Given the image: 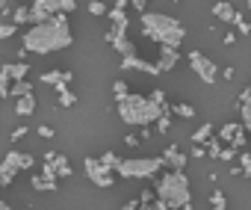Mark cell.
<instances>
[{
  "instance_id": "cell-46",
  "label": "cell",
  "mask_w": 251,
  "mask_h": 210,
  "mask_svg": "<svg viewBox=\"0 0 251 210\" xmlns=\"http://www.w3.org/2000/svg\"><path fill=\"white\" fill-rule=\"evenodd\" d=\"M12 3H21V0H12Z\"/></svg>"
},
{
  "instance_id": "cell-24",
  "label": "cell",
  "mask_w": 251,
  "mask_h": 210,
  "mask_svg": "<svg viewBox=\"0 0 251 210\" xmlns=\"http://www.w3.org/2000/svg\"><path fill=\"white\" fill-rule=\"evenodd\" d=\"M27 71H30V65H27L24 59H18V62H9V74H12V83H15V80H27Z\"/></svg>"
},
{
  "instance_id": "cell-38",
  "label": "cell",
  "mask_w": 251,
  "mask_h": 210,
  "mask_svg": "<svg viewBox=\"0 0 251 210\" xmlns=\"http://www.w3.org/2000/svg\"><path fill=\"white\" fill-rule=\"evenodd\" d=\"M100 160H103V163H106L109 169H115V172H118V163H121V160H118V157H115L112 151H103V154H100Z\"/></svg>"
},
{
  "instance_id": "cell-39",
  "label": "cell",
  "mask_w": 251,
  "mask_h": 210,
  "mask_svg": "<svg viewBox=\"0 0 251 210\" xmlns=\"http://www.w3.org/2000/svg\"><path fill=\"white\" fill-rule=\"evenodd\" d=\"M27 133H30L27 128H15V131H12V142H21V139H24Z\"/></svg>"
},
{
  "instance_id": "cell-44",
  "label": "cell",
  "mask_w": 251,
  "mask_h": 210,
  "mask_svg": "<svg viewBox=\"0 0 251 210\" xmlns=\"http://www.w3.org/2000/svg\"><path fill=\"white\" fill-rule=\"evenodd\" d=\"M21 163H24V169H33V163H36V160H33L30 154H24V157H21Z\"/></svg>"
},
{
  "instance_id": "cell-14",
  "label": "cell",
  "mask_w": 251,
  "mask_h": 210,
  "mask_svg": "<svg viewBox=\"0 0 251 210\" xmlns=\"http://www.w3.org/2000/svg\"><path fill=\"white\" fill-rule=\"evenodd\" d=\"M74 80V71H45L39 77L42 86H59V83H71Z\"/></svg>"
},
{
  "instance_id": "cell-34",
  "label": "cell",
  "mask_w": 251,
  "mask_h": 210,
  "mask_svg": "<svg viewBox=\"0 0 251 210\" xmlns=\"http://www.w3.org/2000/svg\"><path fill=\"white\" fill-rule=\"evenodd\" d=\"M18 33V24H12V21H3V27H0V39H12Z\"/></svg>"
},
{
  "instance_id": "cell-15",
  "label": "cell",
  "mask_w": 251,
  "mask_h": 210,
  "mask_svg": "<svg viewBox=\"0 0 251 210\" xmlns=\"http://www.w3.org/2000/svg\"><path fill=\"white\" fill-rule=\"evenodd\" d=\"M239 116H242V125H245V131L251 133V86L239 95Z\"/></svg>"
},
{
  "instance_id": "cell-37",
  "label": "cell",
  "mask_w": 251,
  "mask_h": 210,
  "mask_svg": "<svg viewBox=\"0 0 251 210\" xmlns=\"http://www.w3.org/2000/svg\"><path fill=\"white\" fill-rule=\"evenodd\" d=\"M245 142H248V131H245V128H242V131H239V133H236V136H233V142H230V145H233V148H239V151H242V148H245Z\"/></svg>"
},
{
  "instance_id": "cell-41",
  "label": "cell",
  "mask_w": 251,
  "mask_h": 210,
  "mask_svg": "<svg viewBox=\"0 0 251 210\" xmlns=\"http://www.w3.org/2000/svg\"><path fill=\"white\" fill-rule=\"evenodd\" d=\"M39 136H45V139H50V136H53V131H50L48 125H39Z\"/></svg>"
},
{
  "instance_id": "cell-19",
  "label": "cell",
  "mask_w": 251,
  "mask_h": 210,
  "mask_svg": "<svg viewBox=\"0 0 251 210\" xmlns=\"http://www.w3.org/2000/svg\"><path fill=\"white\" fill-rule=\"evenodd\" d=\"M33 110H36V98H33V92L15 98V113H18V116H30Z\"/></svg>"
},
{
  "instance_id": "cell-33",
  "label": "cell",
  "mask_w": 251,
  "mask_h": 210,
  "mask_svg": "<svg viewBox=\"0 0 251 210\" xmlns=\"http://www.w3.org/2000/svg\"><path fill=\"white\" fill-rule=\"evenodd\" d=\"M236 160H239V166H242V175H245V178L251 181V154L239 151V157H236Z\"/></svg>"
},
{
  "instance_id": "cell-25",
  "label": "cell",
  "mask_w": 251,
  "mask_h": 210,
  "mask_svg": "<svg viewBox=\"0 0 251 210\" xmlns=\"http://www.w3.org/2000/svg\"><path fill=\"white\" fill-rule=\"evenodd\" d=\"M222 148H225V142L219 139V133L207 139V157H216V160H219V154H222Z\"/></svg>"
},
{
  "instance_id": "cell-6",
  "label": "cell",
  "mask_w": 251,
  "mask_h": 210,
  "mask_svg": "<svg viewBox=\"0 0 251 210\" xmlns=\"http://www.w3.org/2000/svg\"><path fill=\"white\" fill-rule=\"evenodd\" d=\"M77 9V0H33L30 6V24H42L59 12H74Z\"/></svg>"
},
{
  "instance_id": "cell-4",
  "label": "cell",
  "mask_w": 251,
  "mask_h": 210,
  "mask_svg": "<svg viewBox=\"0 0 251 210\" xmlns=\"http://www.w3.org/2000/svg\"><path fill=\"white\" fill-rule=\"evenodd\" d=\"M157 195L169 204V207H192V189H189V178L183 169H172L169 175H163L157 181Z\"/></svg>"
},
{
  "instance_id": "cell-11",
  "label": "cell",
  "mask_w": 251,
  "mask_h": 210,
  "mask_svg": "<svg viewBox=\"0 0 251 210\" xmlns=\"http://www.w3.org/2000/svg\"><path fill=\"white\" fill-rule=\"evenodd\" d=\"M121 71H142V74H163V68H160V62H145L142 56H136V53H127L121 59Z\"/></svg>"
},
{
  "instance_id": "cell-27",
  "label": "cell",
  "mask_w": 251,
  "mask_h": 210,
  "mask_svg": "<svg viewBox=\"0 0 251 210\" xmlns=\"http://www.w3.org/2000/svg\"><path fill=\"white\" fill-rule=\"evenodd\" d=\"M172 116H175V110L169 107V110L157 119V133H169V128H172Z\"/></svg>"
},
{
  "instance_id": "cell-30",
  "label": "cell",
  "mask_w": 251,
  "mask_h": 210,
  "mask_svg": "<svg viewBox=\"0 0 251 210\" xmlns=\"http://www.w3.org/2000/svg\"><path fill=\"white\" fill-rule=\"evenodd\" d=\"M175 116H180V119H192L195 116V107H189V104H175Z\"/></svg>"
},
{
  "instance_id": "cell-21",
  "label": "cell",
  "mask_w": 251,
  "mask_h": 210,
  "mask_svg": "<svg viewBox=\"0 0 251 210\" xmlns=\"http://www.w3.org/2000/svg\"><path fill=\"white\" fill-rule=\"evenodd\" d=\"M242 128H245L242 122H230V125H225V128H219V139H222L225 145H230V142H233V136H236V133H239Z\"/></svg>"
},
{
  "instance_id": "cell-28",
  "label": "cell",
  "mask_w": 251,
  "mask_h": 210,
  "mask_svg": "<svg viewBox=\"0 0 251 210\" xmlns=\"http://www.w3.org/2000/svg\"><path fill=\"white\" fill-rule=\"evenodd\" d=\"M233 27H236V33H239V36H251V24H248V21H245V15H239V12L233 15Z\"/></svg>"
},
{
  "instance_id": "cell-43",
  "label": "cell",
  "mask_w": 251,
  "mask_h": 210,
  "mask_svg": "<svg viewBox=\"0 0 251 210\" xmlns=\"http://www.w3.org/2000/svg\"><path fill=\"white\" fill-rule=\"evenodd\" d=\"M139 198H142V207H148V201H154V192H151V189H145Z\"/></svg>"
},
{
  "instance_id": "cell-3",
  "label": "cell",
  "mask_w": 251,
  "mask_h": 210,
  "mask_svg": "<svg viewBox=\"0 0 251 210\" xmlns=\"http://www.w3.org/2000/svg\"><path fill=\"white\" fill-rule=\"evenodd\" d=\"M142 33L148 39H154L157 45H172V48H180L186 39V30L177 18L163 15V12H151V9L142 12Z\"/></svg>"
},
{
  "instance_id": "cell-26",
  "label": "cell",
  "mask_w": 251,
  "mask_h": 210,
  "mask_svg": "<svg viewBox=\"0 0 251 210\" xmlns=\"http://www.w3.org/2000/svg\"><path fill=\"white\" fill-rule=\"evenodd\" d=\"M30 92H33V83H30V80H15V83H12V98L30 95Z\"/></svg>"
},
{
  "instance_id": "cell-10",
  "label": "cell",
  "mask_w": 251,
  "mask_h": 210,
  "mask_svg": "<svg viewBox=\"0 0 251 210\" xmlns=\"http://www.w3.org/2000/svg\"><path fill=\"white\" fill-rule=\"evenodd\" d=\"M21 151H9L6 157H3V163H0V184L3 186H9L12 181H15V175L24 169V163H21Z\"/></svg>"
},
{
  "instance_id": "cell-18",
  "label": "cell",
  "mask_w": 251,
  "mask_h": 210,
  "mask_svg": "<svg viewBox=\"0 0 251 210\" xmlns=\"http://www.w3.org/2000/svg\"><path fill=\"white\" fill-rule=\"evenodd\" d=\"M53 89H56V95H59V107H62V110H71L74 104H77V95L68 89V83H59V86H53Z\"/></svg>"
},
{
  "instance_id": "cell-23",
  "label": "cell",
  "mask_w": 251,
  "mask_h": 210,
  "mask_svg": "<svg viewBox=\"0 0 251 210\" xmlns=\"http://www.w3.org/2000/svg\"><path fill=\"white\" fill-rule=\"evenodd\" d=\"M213 136V125L210 122H204L195 133H192V145H207V139Z\"/></svg>"
},
{
  "instance_id": "cell-40",
  "label": "cell",
  "mask_w": 251,
  "mask_h": 210,
  "mask_svg": "<svg viewBox=\"0 0 251 210\" xmlns=\"http://www.w3.org/2000/svg\"><path fill=\"white\" fill-rule=\"evenodd\" d=\"M133 9H136V12L142 15V12L148 9V0H133Z\"/></svg>"
},
{
  "instance_id": "cell-5",
  "label": "cell",
  "mask_w": 251,
  "mask_h": 210,
  "mask_svg": "<svg viewBox=\"0 0 251 210\" xmlns=\"http://www.w3.org/2000/svg\"><path fill=\"white\" fill-rule=\"evenodd\" d=\"M166 166V157H127L118 163V175L121 178H133V181H145V178H154L160 169Z\"/></svg>"
},
{
  "instance_id": "cell-13",
  "label": "cell",
  "mask_w": 251,
  "mask_h": 210,
  "mask_svg": "<svg viewBox=\"0 0 251 210\" xmlns=\"http://www.w3.org/2000/svg\"><path fill=\"white\" fill-rule=\"evenodd\" d=\"M163 157H166V166L169 169H186V154L180 151V145H169L163 151Z\"/></svg>"
},
{
  "instance_id": "cell-47",
  "label": "cell",
  "mask_w": 251,
  "mask_h": 210,
  "mask_svg": "<svg viewBox=\"0 0 251 210\" xmlns=\"http://www.w3.org/2000/svg\"><path fill=\"white\" fill-rule=\"evenodd\" d=\"M248 9H251V0H248Z\"/></svg>"
},
{
  "instance_id": "cell-22",
  "label": "cell",
  "mask_w": 251,
  "mask_h": 210,
  "mask_svg": "<svg viewBox=\"0 0 251 210\" xmlns=\"http://www.w3.org/2000/svg\"><path fill=\"white\" fill-rule=\"evenodd\" d=\"M213 15H216L219 21H225V24H233V15H236V9H233L230 3H216V6H213Z\"/></svg>"
},
{
  "instance_id": "cell-29",
  "label": "cell",
  "mask_w": 251,
  "mask_h": 210,
  "mask_svg": "<svg viewBox=\"0 0 251 210\" xmlns=\"http://www.w3.org/2000/svg\"><path fill=\"white\" fill-rule=\"evenodd\" d=\"M210 207H213V210H225V207H227V198H225L222 189H213V195H210Z\"/></svg>"
},
{
  "instance_id": "cell-42",
  "label": "cell",
  "mask_w": 251,
  "mask_h": 210,
  "mask_svg": "<svg viewBox=\"0 0 251 210\" xmlns=\"http://www.w3.org/2000/svg\"><path fill=\"white\" fill-rule=\"evenodd\" d=\"M192 157H207V145H195L192 148Z\"/></svg>"
},
{
  "instance_id": "cell-45",
  "label": "cell",
  "mask_w": 251,
  "mask_h": 210,
  "mask_svg": "<svg viewBox=\"0 0 251 210\" xmlns=\"http://www.w3.org/2000/svg\"><path fill=\"white\" fill-rule=\"evenodd\" d=\"M124 142H127L130 148H136V145H139V136H124Z\"/></svg>"
},
{
  "instance_id": "cell-12",
  "label": "cell",
  "mask_w": 251,
  "mask_h": 210,
  "mask_svg": "<svg viewBox=\"0 0 251 210\" xmlns=\"http://www.w3.org/2000/svg\"><path fill=\"white\" fill-rule=\"evenodd\" d=\"M177 62H180V48L160 45V68H163V74H166V71H172Z\"/></svg>"
},
{
  "instance_id": "cell-2",
  "label": "cell",
  "mask_w": 251,
  "mask_h": 210,
  "mask_svg": "<svg viewBox=\"0 0 251 210\" xmlns=\"http://www.w3.org/2000/svg\"><path fill=\"white\" fill-rule=\"evenodd\" d=\"M115 110H118V119H121L124 125L151 128V125L169 110V104H160V101H154L151 95H136V92H130V95H124V98L115 101Z\"/></svg>"
},
{
  "instance_id": "cell-8",
  "label": "cell",
  "mask_w": 251,
  "mask_h": 210,
  "mask_svg": "<svg viewBox=\"0 0 251 210\" xmlns=\"http://www.w3.org/2000/svg\"><path fill=\"white\" fill-rule=\"evenodd\" d=\"M186 59H189V68L198 74V80H204V86H216V80H219L222 71H219V65L210 56H204L201 51H189Z\"/></svg>"
},
{
  "instance_id": "cell-32",
  "label": "cell",
  "mask_w": 251,
  "mask_h": 210,
  "mask_svg": "<svg viewBox=\"0 0 251 210\" xmlns=\"http://www.w3.org/2000/svg\"><path fill=\"white\" fill-rule=\"evenodd\" d=\"M239 157V148H233V145H225L222 148V154H219V160L222 163H230V160H236Z\"/></svg>"
},
{
  "instance_id": "cell-7",
  "label": "cell",
  "mask_w": 251,
  "mask_h": 210,
  "mask_svg": "<svg viewBox=\"0 0 251 210\" xmlns=\"http://www.w3.org/2000/svg\"><path fill=\"white\" fill-rule=\"evenodd\" d=\"M127 27H130V18H124V21H112L109 30L103 33V39L109 42V48H115L121 56H127V53H136L133 42L127 39Z\"/></svg>"
},
{
  "instance_id": "cell-16",
  "label": "cell",
  "mask_w": 251,
  "mask_h": 210,
  "mask_svg": "<svg viewBox=\"0 0 251 210\" xmlns=\"http://www.w3.org/2000/svg\"><path fill=\"white\" fill-rule=\"evenodd\" d=\"M45 160H50V163L56 166V172H59V178H71V163H68V157H65V154H56V151H48V154H45Z\"/></svg>"
},
{
  "instance_id": "cell-17",
  "label": "cell",
  "mask_w": 251,
  "mask_h": 210,
  "mask_svg": "<svg viewBox=\"0 0 251 210\" xmlns=\"http://www.w3.org/2000/svg\"><path fill=\"white\" fill-rule=\"evenodd\" d=\"M30 184H33L36 192H56V186H59V184H56L53 178H48V175H33Z\"/></svg>"
},
{
  "instance_id": "cell-35",
  "label": "cell",
  "mask_w": 251,
  "mask_h": 210,
  "mask_svg": "<svg viewBox=\"0 0 251 210\" xmlns=\"http://www.w3.org/2000/svg\"><path fill=\"white\" fill-rule=\"evenodd\" d=\"M106 12H109V6L100 3V0H92L89 3V15H106Z\"/></svg>"
},
{
  "instance_id": "cell-36",
  "label": "cell",
  "mask_w": 251,
  "mask_h": 210,
  "mask_svg": "<svg viewBox=\"0 0 251 210\" xmlns=\"http://www.w3.org/2000/svg\"><path fill=\"white\" fill-rule=\"evenodd\" d=\"M112 92H115V101L124 98V95H130V89H127V83H124V80H115L112 83Z\"/></svg>"
},
{
  "instance_id": "cell-31",
  "label": "cell",
  "mask_w": 251,
  "mask_h": 210,
  "mask_svg": "<svg viewBox=\"0 0 251 210\" xmlns=\"http://www.w3.org/2000/svg\"><path fill=\"white\" fill-rule=\"evenodd\" d=\"M9 18L21 27V24H27V21H30V9H27V6H18V9H15V15H9Z\"/></svg>"
},
{
  "instance_id": "cell-9",
  "label": "cell",
  "mask_w": 251,
  "mask_h": 210,
  "mask_svg": "<svg viewBox=\"0 0 251 210\" xmlns=\"http://www.w3.org/2000/svg\"><path fill=\"white\" fill-rule=\"evenodd\" d=\"M83 172H86V181H92L95 186H112L115 184V178H112L115 169H109L100 157H83Z\"/></svg>"
},
{
  "instance_id": "cell-20",
  "label": "cell",
  "mask_w": 251,
  "mask_h": 210,
  "mask_svg": "<svg viewBox=\"0 0 251 210\" xmlns=\"http://www.w3.org/2000/svg\"><path fill=\"white\" fill-rule=\"evenodd\" d=\"M0 95L12 98V74H9V62L0 65Z\"/></svg>"
},
{
  "instance_id": "cell-1",
  "label": "cell",
  "mask_w": 251,
  "mask_h": 210,
  "mask_svg": "<svg viewBox=\"0 0 251 210\" xmlns=\"http://www.w3.org/2000/svg\"><path fill=\"white\" fill-rule=\"evenodd\" d=\"M71 24H68V12H59L42 24H33L24 36H21V48L30 51V53H56V51H65L71 48Z\"/></svg>"
}]
</instances>
